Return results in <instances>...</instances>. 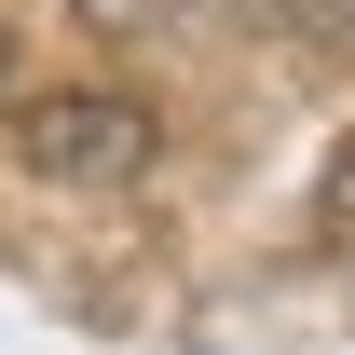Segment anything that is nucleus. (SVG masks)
I'll use <instances>...</instances> for the list:
<instances>
[{
  "label": "nucleus",
  "mask_w": 355,
  "mask_h": 355,
  "mask_svg": "<svg viewBox=\"0 0 355 355\" xmlns=\"http://www.w3.org/2000/svg\"><path fill=\"white\" fill-rule=\"evenodd\" d=\"M14 150H28V178L123 191V178H150V110H137V96H42V110L14 123Z\"/></svg>",
  "instance_id": "nucleus-1"
},
{
  "label": "nucleus",
  "mask_w": 355,
  "mask_h": 355,
  "mask_svg": "<svg viewBox=\"0 0 355 355\" xmlns=\"http://www.w3.org/2000/svg\"><path fill=\"white\" fill-rule=\"evenodd\" d=\"M314 232H328V260L355 273V150H342V164H328V191H314Z\"/></svg>",
  "instance_id": "nucleus-2"
},
{
  "label": "nucleus",
  "mask_w": 355,
  "mask_h": 355,
  "mask_svg": "<svg viewBox=\"0 0 355 355\" xmlns=\"http://www.w3.org/2000/svg\"><path fill=\"white\" fill-rule=\"evenodd\" d=\"M0 69H14V42H0Z\"/></svg>",
  "instance_id": "nucleus-3"
}]
</instances>
